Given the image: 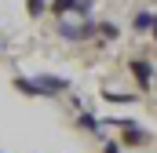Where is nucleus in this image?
Here are the masks:
<instances>
[{
	"instance_id": "obj_1",
	"label": "nucleus",
	"mask_w": 157,
	"mask_h": 153,
	"mask_svg": "<svg viewBox=\"0 0 157 153\" xmlns=\"http://www.w3.org/2000/svg\"><path fill=\"white\" fill-rule=\"evenodd\" d=\"M102 124H113V128H121L124 146H146V142H150V131H146V128H139L135 120H102Z\"/></svg>"
},
{
	"instance_id": "obj_2",
	"label": "nucleus",
	"mask_w": 157,
	"mask_h": 153,
	"mask_svg": "<svg viewBox=\"0 0 157 153\" xmlns=\"http://www.w3.org/2000/svg\"><path fill=\"white\" fill-rule=\"evenodd\" d=\"M37 88L44 99H51V95H62V91H70V80L66 76H51V73H40L37 76Z\"/></svg>"
},
{
	"instance_id": "obj_3",
	"label": "nucleus",
	"mask_w": 157,
	"mask_h": 153,
	"mask_svg": "<svg viewBox=\"0 0 157 153\" xmlns=\"http://www.w3.org/2000/svg\"><path fill=\"white\" fill-rule=\"evenodd\" d=\"M128 69H132V76H135L139 88H150V84H154V62H146V58H132Z\"/></svg>"
},
{
	"instance_id": "obj_4",
	"label": "nucleus",
	"mask_w": 157,
	"mask_h": 153,
	"mask_svg": "<svg viewBox=\"0 0 157 153\" xmlns=\"http://www.w3.org/2000/svg\"><path fill=\"white\" fill-rule=\"evenodd\" d=\"M99 26H91V22H80V26H70V22H59V33L66 40H88L91 33H95Z\"/></svg>"
},
{
	"instance_id": "obj_5",
	"label": "nucleus",
	"mask_w": 157,
	"mask_h": 153,
	"mask_svg": "<svg viewBox=\"0 0 157 153\" xmlns=\"http://www.w3.org/2000/svg\"><path fill=\"white\" fill-rule=\"evenodd\" d=\"M154 11H146V7H139V11H135V18H132V29H135V33H154Z\"/></svg>"
},
{
	"instance_id": "obj_6",
	"label": "nucleus",
	"mask_w": 157,
	"mask_h": 153,
	"mask_svg": "<svg viewBox=\"0 0 157 153\" xmlns=\"http://www.w3.org/2000/svg\"><path fill=\"white\" fill-rule=\"evenodd\" d=\"M77 128L91 131V135H102V120H99L95 113H88V110H80V113H77Z\"/></svg>"
},
{
	"instance_id": "obj_7",
	"label": "nucleus",
	"mask_w": 157,
	"mask_h": 153,
	"mask_svg": "<svg viewBox=\"0 0 157 153\" xmlns=\"http://www.w3.org/2000/svg\"><path fill=\"white\" fill-rule=\"evenodd\" d=\"M11 84H15L22 95H29V99H44V95H40V88H37V80H29V76H15Z\"/></svg>"
},
{
	"instance_id": "obj_8",
	"label": "nucleus",
	"mask_w": 157,
	"mask_h": 153,
	"mask_svg": "<svg viewBox=\"0 0 157 153\" xmlns=\"http://www.w3.org/2000/svg\"><path fill=\"white\" fill-rule=\"evenodd\" d=\"M48 7H51V15H55V18H62V15H70V11L77 7V0H51Z\"/></svg>"
},
{
	"instance_id": "obj_9",
	"label": "nucleus",
	"mask_w": 157,
	"mask_h": 153,
	"mask_svg": "<svg viewBox=\"0 0 157 153\" xmlns=\"http://www.w3.org/2000/svg\"><path fill=\"white\" fill-rule=\"evenodd\" d=\"M102 99H106V102H121V106H124V102H135V95H128V91H106Z\"/></svg>"
},
{
	"instance_id": "obj_10",
	"label": "nucleus",
	"mask_w": 157,
	"mask_h": 153,
	"mask_svg": "<svg viewBox=\"0 0 157 153\" xmlns=\"http://www.w3.org/2000/svg\"><path fill=\"white\" fill-rule=\"evenodd\" d=\"M26 11H29V18H40V15L48 11V4H44V0H26Z\"/></svg>"
},
{
	"instance_id": "obj_11",
	"label": "nucleus",
	"mask_w": 157,
	"mask_h": 153,
	"mask_svg": "<svg viewBox=\"0 0 157 153\" xmlns=\"http://www.w3.org/2000/svg\"><path fill=\"white\" fill-rule=\"evenodd\" d=\"M99 33H102V40H117V37H121V29L113 26V22H102V26H99Z\"/></svg>"
},
{
	"instance_id": "obj_12",
	"label": "nucleus",
	"mask_w": 157,
	"mask_h": 153,
	"mask_svg": "<svg viewBox=\"0 0 157 153\" xmlns=\"http://www.w3.org/2000/svg\"><path fill=\"white\" fill-rule=\"evenodd\" d=\"M73 11H77L84 22H91V0H77V7H73Z\"/></svg>"
},
{
	"instance_id": "obj_13",
	"label": "nucleus",
	"mask_w": 157,
	"mask_h": 153,
	"mask_svg": "<svg viewBox=\"0 0 157 153\" xmlns=\"http://www.w3.org/2000/svg\"><path fill=\"white\" fill-rule=\"evenodd\" d=\"M102 153H121V142H113V139H106V146H102Z\"/></svg>"
},
{
	"instance_id": "obj_14",
	"label": "nucleus",
	"mask_w": 157,
	"mask_h": 153,
	"mask_svg": "<svg viewBox=\"0 0 157 153\" xmlns=\"http://www.w3.org/2000/svg\"><path fill=\"white\" fill-rule=\"evenodd\" d=\"M154 44H157V18H154Z\"/></svg>"
},
{
	"instance_id": "obj_15",
	"label": "nucleus",
	"mask_w": 157,
	"mask_h": 153,
	"mask_svg": "<svg viewBox=\"0 0 157 153\" xmlns=\"http://www.w3.org/2000/svg\"><path fill=\"white\" fill-rule=\"evenodd\" d=\"M44 4H51V0H44Z\"/></svg>"
}]
</instances>
